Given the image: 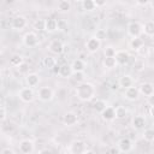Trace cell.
<instances>
[{"instance_id": "cell-1", "label": "cell", "mask_w": 154, "mask_h": 154, "mask_svg": "<svg viewBox=\"0 0 154 154\" xmlns=\"http://www.w3.org/2000/svg\"><path fill=\"white\" fill-rule=\"evenodd\" d=\"M76 96L81 101H90L95 96V87L89 82H82L76 88Z\"/></svg>"}, {"instance_id": "cell-2", "label": "cell", "mask_w": 154, "mask_h": 154, "mask_svg": "<svg viewBox=\"0 0 154 154\" xmlns=\"http://www.w3.org/2000/svg\"><path fill=\"white\" fill-rule=\"evenodd\" d=\"M143 32V25L140 22H130L128 24V34L131 37H140Z\"/></svg>"}, {"instance_id": "cell-3", "label": "cell", "mask_w": 154, "mask_h": 154, "mask_svg": "<svg viewBox=\"0 0 154 154\" xmlns=\"http://www.w3.org/2000/svg\"><path fill=\"white\" fill-rule=\"evenodd\" d=\"M37 95H38V99H40L41 101L48 102V101H51V100L53 99L54 91H53V89L49 88V87H41V88H38V90H37Z\"/></svg>"}, {"instance_id": "cell-4", "label": "cell", "mask_w": 154, "mask_h": 154, "mask_svg": "<svg viewBox=\"0 0 154 154\" xmlns=\"http://www.w3.org/2000/svg\"><path fill=\"white\" fill-rule=\"evenodd\" d=\"M85 143L81 140H75L69 146V152L71 154H82L85 152Z\"/></svg>"}, {"instance_id": "cell-5", "label": "cell", "mask_w": 154, "mask_h": 154, "mask_svg": "<svg viewBox=\"0 0 154 154\" xmlns=\"http://www.w3.org/2000/svg\"><path fill=\"white\" fill-rule=\"evenodd\" d=\"M18 96H19V99H20L23 102H25V103L31 102V101L34 100V97H35V95H34V91H32L31 87L22 88V89L19 90V93H18Z\"/></svg>"}, {"instance_id": "cell-6", "label": "cell", "mask_w": 154, "mask_h": 154, "mask_svg": "<svg viewBox=\"0 0 154 154\" xmlns=\"http://www.w3.org/2000/svg\"><path fill=\"white\" fill-rule=\"evenodd\" d=\"M35 149V144L31 140H22L19 142V152L23 153V154H31Z\"/></svg>"}, {"instance_id": "cell-7", "label": "cell", "mask_w": 154, "mask_h": 154, "mask_svg": "<svg viewBox=\"0 0 154 154\" xmlns=\"http://www.w3.org/2000/svg\"><path fill=\"white\" fill-rule=\"evenodd\" d=\"M100 47H101V41H100L99 38H96L95 36L89 37V38L87 40V42H85V48H87V51L90 52V53L97 52Z\"/></svg>"}, {"instance_id": "cell-8", "label": "cell", "mask_w": 154, "mask_h": 154, "mask_svg": "<svg viewBox=\"0 0 154 154\" xmlns=\"http://www.w3.org/2000/svg\"><path fill=\"white\" fill-rule=\"evenodd\" d=\"M140 89L137 88V87H134V85H131V87H129V88H126L125 89V91H124V97L126 99V100H129V101H135V100H137L138 97H140Z\"/></svg>"}, {"instance_id": "cell-9", "label": "cell", "mask_w": 154, "mask_h": 154, "mask_svg": "<svg viewBox=\"0 0 154 154\" xmlns=\"http://www.w3.org/2000/svg\"><path fill=\"white\" fill-rule=\"evenodd\" d=\"M23 42H24V45L26 47H35L37 45V42H38V37H37V35L35 32L29 31L23 36Z\"/></svg>"}, {"instance_id": "cell-10", "label": "cell", "mask_w": 154, "mask_h": 154, "mask_svg": "<svg viewBox=\"0 0 154 154\" xmlns=\"http://www.w3.org/2000/svg\"><path fill=\"white\" fill-rule=\"evenodd\" d=\"M118 149H119V152H122V153H128V152H130L131 149H132V142H131V140L130 138H128V137H123V138H120L119 141H118Z\"/></svg>"}, {"instance_id": "cell-11", "label": "cell", "mask_w": 154, "mask_h": 154, "mask_svg": "<svg viewBox=\"0 0 154 154\" xmlns=\"http://www.w3.org/2000/svg\"><path fill=\"white\" fill-rule=\"evenodd\" d=\"M116 60H117L118 65H126L129 63V60H130V53L128 51H124V49L117 51Z\"/></svg>"}, {"instance_id": "cell-12", "label": "cell", "mask_w": 154, "mask_h": 154, "mask_svg": "<svg viewBox=\"0 0 154 154\" xmlns=\"http://www.w3.org/2000/svg\"><path fill=\"white\" fill-rule=\"evenodd\" d=\"M63 122L66 126H73L78 122V116L75 112H66L63 117Z\"/></svg>"}, {"instance_id": "cell-13", "label": "cell", "mask_w": 154, "mask_h": 154, "mask_svg": "<svg viewBox=\"0 0 154 154\" xmlns=\"http://www.w3.org/2000/svg\"><path fill=\"white\" fill-rule=\"evenodd\" d=\"M48 49L53 54H61L63 51H64V45L60 40H53V41H51V43L48 46Z\"/></svg>"}, {"instance_id": "cell-14", "label": "cell", "mask_w": 154, "mask_h": 154, "mask_svg": "<svg viewBox=\"0 0 154 154\" xmlns=\"http://www.w3.org/2000/svg\"><path fill=\"white\" fill-rule=\"evenodd\" d=\"M102 120L105 122H112L113 119H116V109L114 107H111V106H107L101 113H100Z\"/></svg>"}, {"instance_id": "cell-15", "label": "cell", "mask_w": 154, "mask_h": 154, "mask_svg": "<svg viewBox=\"0 0 154 154\" xmlns=\"http://www.w3.org/2000/svg\"><path fill=\"white\" fill-rule=\"evenodd\" d=\"M26 23H28V20L24 16H16L12 19V28L16 30H22L26 26Z\"/></svg>"}, {"instance_id": "cell-16", "label": "cell", "mask_w": 154, "mask_h": 154, "mask_svg": "<svg viewBox=\"0 0 154 154\" xmlns=\"http://www.w3.org/2000/svg\"><path fill=\"white\" fill-rule=\"evenodd\" d=\"M138 89H140V93H141L142 95H144V96H149L150 94L154 93V85H153L152 83H149V82L142 83Z\"/></svg>"}, {"instance_id": "cell-17", "label": "cell", "mask_w": 154, "mask_h": 154, "mask_svg": "<svg viewBox=\"0 0 154 154\" xmlns=\"http://www.w3.org/2000/svg\"><path fill=\"white\" fill-rule=\"evenodd\" d=\"M118 83H119V87H120V88L126 89V88L134 85V79H132V77H131L130 75H123V76L119 78V82H118Z\"/></svg>"}, {"instance_id": "cell-18", "label": "cell", "mask_w": 154, "mask_h": 154, "mask_svg": "<svg viewBox=\"0 0 154 154\" xmlns=\"http://www.w3.org/2000/svg\"><path fill=\"white\" fill-rule=\"evenodd\" d=\"M72 67L71 65H67V64H63L60 65V69H59V76L63 77V78H70L71 75H72Z\"/></svg>"}, {"instance_id": "cell-19", "label": "cell", "mask_w": 154, "mask_h": 154, "mask_svg": "<svg viewBox=\"0 0 154 154\" xmlns=\"http://www.w3.org/2000/svg\"><path fill=\"white\" fill-rule=\"evenodd\" d=\"M25 81H26V84H28V87H36L37 84H38V82H40V77H38V75L37 73H28L26 75V77H25Z\"/></svg>"}, {"instance_id": "cell-20", "label": "cell", "mask_w": 154, "mask_h": 154, "mask_svg": "<svg viewBox=\"0 0 154 154\" xmlns=\"http://www.w3.org/2000/svg\"><path fill=\"white\" fill-rule=\"evenodd\" d=\"M144 125H146V119H144V117H142V116H135V117L132 118V126H134L135 129H137V130L143 129Z\"/></svg>"}, {"instance_id": "cell-21", "label": "cell", "mask_w": 154, "mask_h": 154, "mask_svg": "<svg viewBox=\"0 0 154 154\" xmlns=\"http://www.w3.org/2000/svg\"><path fill=\"white\" fill-rule=\"evenodd\" d=\"M58 30V20L54 18H48L46 19V31H55Z\"/></svg>"}, {"instance_id": "cell-22", "label": "cell", "mask_w": 154, "mask_h": 154, "mask_svg": "<svg viewBox=\"0 0 154 154\" xmlns=\"http://www.w3.org/2000/svg\"><path fill=\"white\" fill-rule=\"evenodd\" d=\"M72 71H84L85 70V63L82 59H75L71 64Z\"/></svg>"}, {"instance_id": "cell-23", "label": "cell", "mask_w": 154, "mask_h": 154, "mask_svg": "<svg viewBox=\"0 0 154 154\" xmlns=\"http://www.w3.org/2000/svg\"><path fill=\"white\" fill-rule=\"evenodd\" d=\"M143 46V40L140 38V37H132L131 41H130V48L132 51H138L141 49Z\"/></svg>"}, {"instance_id": "cell-24", "label": "cell", "mask_w": 154, "mask_h": 154, "mask_svg": "<svg viewBox=\"0 0 154 154\" xmlns=\"http://www.w3.org/2000/svg\"><path fill=\"white\" fill-rule=\"evenodd\" d=\"M143 32L147 36H154V22L153 20H148L144 23L143 25Z\"/></svg>"}, {"instance_id": "cell-25", "label": "cell", "mask_w": 154, "mask_h": 154, "mask_svg": "<svg viewBox=\"0 0 154 154\" xmlns=\"http://www.w3.org/2000/svg\"><path fill=\"white\" fill-rule=\"evenodd\" d=\"M117 65H118V63L116 60V57H105V59H103V66L106 69H114Z\"/></svg>"}, {"instance_id": "cell-26", "label": "cell", "mask_w": 154, "mask_h": 154, "mask_svg": "<svg viewBox=\"0 0 154 154\" xmlns=\"http://www.w3.org/2000/svg\"><path fill=\"white\" fill-rule=\"evenodd\" d=\"M144 67H146L144 60H142V59H140V58L135 59V61H134V64H132V69H134L135 72H142V71L144 70Z\"/></svg>"}, {"instance_id": "cell-27", "label": "cell", "mask_w": 154, "mask_h": 154, "mask_svg": "<svg viewBox=\"0 0 154 154\" xmlns=\"http://www.w3.org/2000/svg\"><path fill=\"white\" fill-rule=\"evenodd\" d=\"M71 78H72L73 82H77L78 84L84 82V78H85L84 71H73L72 75H71Z\"/></svg>"}, {"instance_id": "cell-28", "label": "cell", "mask_w": 154, "mask_h": 154, "mask_svg": "<svg viewBox=\"0 0 154 154\" xmlns=\"http://www.w3.org/2000/svg\"><path fill=\"white\" fill-rule=\"evenodd\" d=\"M114 109H116V118L117 119H124L128 116V109L124 106H117V107H114Z\"/></svg>"}, {"instance_id": "cell-29", "label": "cell", "mask_w": 154, "mask_h": 154, "mask_svg": "<svg viewBox=\"0 0 154 154\" xmlns=\"http://www.w3.org/2000/svg\"><path fill=\"white\" fill-rule=\"evenodd\" d=\"M58 10L60 12H69L71 10V4L69 0H60L58 2Z\"/></svg>"}, {"instance_id": "cell-30", "label": "cell", "mask_w": 154, "mask_h": 154, "mask_svg": "<svg viewBox=\"0 0 154 154\" xmlns=\"http://www.w3.org/2000/svg\"><path fill=\"white\" fill-rule=\"evenodd\" d=\"M22 63H24V59H23V57L19 55V54H13V55L10 58V64H11L12 66L18 67Z\"/></svg>"}, {"instance_id": "cell-31", "label": "cell", "mask_w": 154, "mask_h": 154, "mask_svg": "<svg viewBox=\"0 0 154 154\" xmlns=\"http://www.w3.org/2000/svg\"><path fill=\"white\" fill-rule=\"evenodd\" d=\"M94 109L97 112V113H101L106 107H107V105H106V101H103V100H101V99H97L95 102H94Z\"/></svg>"}, {"instance_id": "cell-32", "label": "cell", "mask_w": 154, "mask_h": 154, "mask_svg": "<svg viewBox=\"0 0 154 154\" xmlns=\"http://www.w3.org/2000/svg\"><path fill=\"white\" fill-rule=\"evenodd\" d=\"M34 29L36 31H43V30H46V19H42V18L36 19L35 23H34Z\"/></svg>"}, {"instance_id": "cell-33", "label": "cell", "mask_w": 154, "mask_h": 154, "mask_svg": "<svg viewBox=\"0 0 154 154\" xmlns=\"http://www.w3.org/2000/svg\"><path fill=\"white\" fill-rule=\"evenodd\" d=\"M43 66L46 67V69H49V70H52L53 67H54V65L57 64V60L54 59V58H52V57H46V58H43Z\"/></svg>"}, {"instance_id": "cell-34", "label": "cell", "mask_w": 154, "mask_h": 154, "mask_svg": "<svg viewBox=\"0 0 154 154\" xmlns=\"http://www.w3.org/2000/svg\"><path fill=\"white\" fill-rule=\"evenodd\" d=\"M82 7L85 10V11H94L96 8V5L94 2V0H84L82 2Z\"/></svg>"}, {"instance_id": "cell-35", "label": "cell", "mask_w": 154, "mask_h": 154, "mask_svg": "<svg viewBox=\"0 0 154 154\" xmlns=\"http://www.w3.org/2000/svg\"><path fill=\"white\" fill-rule=\"evenodd\" d=\"M143 138L148 142L154 141V129H146L143 132Z\"/></svg>"}, {"instance_id": "cell-36", "label": "cell", "mask_w": 154, "mask_h": 154, "mask_svg": "<svg viewBox=\"0 0 154 154\" xmlns=\"http://www.w3.org/2000/svg\"><path fill=\"white\" fill-rule=\"evenodd\" d=\"M94 36H95L96 38H99L100 41H102V40H105V38L107 37V31H106L105 29H97Z\"/></svg>"}, {"instance_id": "cell-37", "label": "cell", "mask_w": 154, "mask_h": 154, "mask_svg": "<svg viewBox=\"0 0 154 154\" xmlns=\"http://www.w3.org/2000/svg\"><path fill=\"white\" fill-rule=\"evenodd\" d=\"M103 53H105V57H116L117 51H116V48L113 46H107L105 48V52Z\"/></svg>"}, {"instance_id": "cell-38", "label": "cell", "mask_w": 154, "mask_h": 154, "mask_svg": "<svg viewBox=\"0 0 154 154\" xmlns=\"http://www.w3.org/2000/svg\"><path fill=\"white\" fill-rule=\"evenodd\" d=\"M18 71H19V73H22V75H25V73H28V71H29V65L26 64V63H22L18 67Z\"/></svg>"}, {"instance_id": "cell-39", "label": "cell", "mask_w": 154, "mask_h": 154, "mask_svg": "<svg viewBox=\"0 0 154 154\" xmlns=\"http://www.w3.org/2000/svg\"><path fill=\"white\" fill-rule=\"evenodd\" d=\"M58 30H61V31L67 30V23L64 19H58Z\"/></svg>"}, {"instance_id": "cell-40", "label": "cell", "mask_w": 154, "mask_h": 154, "mask_svg": "<svg viewBox=\"0 0 154 154\" xmlns=\"http://www.w3.org/2000/svg\"><path fill=\"white\" fill-rule=\"evenodd\" d=\"M0 120L1 122H5L6 120V109H5V106H1L0 107Z\"/></svg>"}, {"instance_id": "cell-41", "label": "cell", "mask_w": 154, "mask_h": 154, "mask_svg": "<svg viewBox=\"0 0 154 154\" xmlns=\"http://www.w3.org/2000/svg\"><path fill=\"white\" fill-rule=\"evenodd\" d=\"M0 154H14V150L12 148H10V147H6V148L1 149Z\"/></svg>"}, {"instance_id": "cell-42", "label": "cell", "mask_w": 154, "mask_h": 154, "mask_svg": "<svg viewBox=\"0 0 154 154\" xmlns=\"http://www.w3.org/2000/svg\"><path fill=\"white\" fill-rule=\"evenodd\" d=\"M147 102L149 106H154V93L150 94L149 96H147Z\"/></svg>"}, {"instance_id": "cell-43", "label": "cell", "mask_w": 154, "mask_h": 154, "mask_svg": "<svg viewBox=\"0 0 154 154\" xmlns=\"http://www.w3.org/2000/svg\"><path fill=\"white\" fill-rule=\"evenodd\" d=\"M94 2L96 5V7H102L106 5V0H94Z\"/></svg>"}, {"instance_id": "cell-44", "label": "cell", "mask_w": 154, "mask_h": 154, "mask_svg": "<svg viewBox=\"0 0 154 154\" xmlns=\"http://www.w3.org/2000/svg\"><path fill=\"white\" fill-rule=\"evenodd\" d=\"M150 0H136V2L138 4V5H142V6H144V5H147L148 2H149Z\"/></svg>"}, {"instance_id": "cell-45", "label": "cell", "mask_w": 154, "mask_h": 154, "mask_svg": "<svg viewBox=\"0 0 154 154\" xmlns=\"http://www.w3.org/2000/svg\"><path fill=\"white\" fill-rule=\"evenodd\" d=\"M59 69H60V65H58V63L54 65V67L52 69L53 71H54V73H59Z\"/></svg>"}, {"instance_id": "cell-46", "label": "cell", "mask_w": 154, "mask_h": 154, "mask_svg": "<svg viewBox=\"0 0 154 154\" xmlns=\"http://www.w3.org/2000/svg\"><path fill=\"white\" fill-rule=\"evenodd\" d=\"M149 113H150V116L154 118V106H150V109H149Z\"/></svg>"}, {"instance_id": "cell-47", "label": "cell", "mask_w": 154, "mask_h": 154, "mask_svg": "<svg viewBox=\"0 0 154 154\" xmlns=\"http://www.w3.org/2000/svg\"><path fill=\"white\" fill-rule=\"evenodd\" d=\"M40 153H52V150L51 149H42V150H40Z\"/></svg>"}, {"instance_id": "cell-48", "label": "cell", "mask_w": 154, "mask_h": 154, "mask_svg": "<svg viewBox=\"0 0 154 154\" xmlns=\"http://www.w3.org/2000/svg\"><path fill=\"white\" fill-rule=\"evenodd\" d=\"M4 1H5V2L7 4V5H11V4H13V2L16 1V0H4Z\"/></svg>"}, {"instance_id": "cell-49", "label": "cell", "mask_w": 154, "mask_h": 154, "mask_svg": "<svg viewBox=\"0 0 154 154\" xmlns=\"http://www.w3.org/2000/svg\"><path fill=\"white\" fill-rule=\"evenodd\" d=\"M149 2H150V6H152V8H154V0H150Z\"/></svg>"}, {"instance_id": "cell-50", "label": "cell", "mask_w": 154, "mask_h": 154, "mask_svg": "<svg viewBox=\"0 0 154 154\" xmlns=\"http://www.w3.org/2000/svg\"><path fill=\"white\" fill-rule=\"evenodd\" d=\"M76 1H78V2H83L84 0H76Z\"/></svg>"}, {"instance_id": "cell-51", "label": "cell", "mask_w": 154, "mask_h": 154, "mask_svg": "<svg viewBox=\"0 0 154 154\" xmlns=\"http://www.w3.org/2000/svg\"><path fill=\"white\" fill-rule=\"evenodd\" d=\"M153 119H154V118H153ZM153 125H154V120H153Z\"/></svg>"}]
</instances>
